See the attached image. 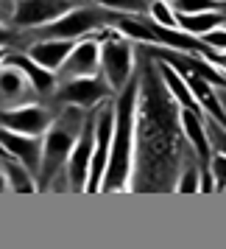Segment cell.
Masks as SVG:
<instances>
[{"label":"cell","instance_id":"obj_1","mask_svg":"<svg viewBox=\"0 0 226 249\" xmlns=\"http://www.w3.org/2000/svg\"><path fill=\"white\" fill-rule=\"evenodd\" d=\"M195 157L179 124V104L159 76L157 59L137 45V107L131 137V171L126 191L170 193L179 171Z\"/></svg>","mask_w":226,"mask_h":249},{"label":"cell","instance_id":"obj_2","mask_svg":"<svg viewBox=\"0 0 226 249\" xmlns=\"http://www.w3.org/2000/svg\"><path fill=\"white\" fill-rule=\"evenodd\" d=\"M134 107H137V68L134 76L126 81L112 95V143H109V160L101 177V191L114 193L129 185L131 171V137H134Z\"/></svg>","mask_w":226,"mask_h":249},{"label":"cell","instance_id":"obj_3","mask_svg":"<svg viewBox=\"0 0 226 249\" xmlns=\"http://www.w3.org/2000/svg\"><path fill=\"white\" fill-rule=\"evenodd\" d=\"M90 109H79V107H56L53 109V121L48 124V129L39 135V168L34 177L36 191H48L50 179L59 171H65V162L70 157V148L79 137L84 118Z\"/></svg>","mask_w":226,"mask_h":249},{"label":"cell","instance_id":"obj_4","mask_svg":"<svg viewBox=\"0 0 226 249\" xmlns=\"http://www.w3.org/2000/svg\"><path fill=\"white\" fill-rule=\"evenodd\" d=\"M137 42L120 36L114 28H106L98 39V76L106 81L112 95L134 76Z\"/></svg>","mask_w":226,"mask_h":249},{"label":"cell","instance_id":"obj_5","mask_svg":"<svg viewBox=\"0 0 226 249\" xmlns=\"http://www.w3.org/2000/svg\"><path fill=\"white\" fill-rule=\"evenodd\" d=\"M112 98V90L106 87L101 76H90V79H67L56 81V90L50 92L48 104L50 109L56 107H79V109H95L101 101Z\"/></svg>","mask_w":226,"mask_h":249},{"label":"cell","instance_id":"obj_6","mask_svg":"<svg viewBox=\"0 0 226 249\" xmlns=\"http://www.w3.org/2000/svg\"><path fill=\"white\" fill-rule=\"evenodd\" d=\"M73 6H79V3L76 0H12V12H9L6 25L14 34H20V31L39 28V25L56 20Z\"/></svg>","mask_w":226,"mask_h":249},{"label":"cell","instance_id":"obj_7","mask_svg":"<svg viewBox=\"0 0 226 249\" xmlns=\"http://www.w3.org/2000/svg\"><path fill=\"white\" fill-rule=\"evenodd\" d=\"M92 140H95V109L87 112L84 126H81L76 143L70 148V157L65 162V177H67V191L81 193L87 188V171H90V157H92Z\"/></svg>","mask_w":226,"mask_h":249},{"label":"cell","instance_id":"obj_8","mask_svg":"<svg viewBox=\"0 0 226 249\" xmlns=\"http://www.w3.org/2000/svg\"><path fill=\"white\" fill-rule=\"evenodd\" d=\"M106 31V28H103ZM103 31L90 36H81L73 42L70 53L65 56V62L59 65V70L53 73L56 81H67V79H90V76H98V39H101Z\"/></svg>","mask_w":226,"mask_h":249},{"label":"cell","instance_id":"obj_9","mask_svg":"<svg viewBox=\"0 0 226 249\" xmlns=\"http://www.w3.org/2000/svg\"><path fill=\"white\" fill-rule=\"evenodd\" d=\"M50 121H53V109L42 101L17 109H0V129L20 132V135H42Z\"/></svg>","mask_w":226,"mask_h":249},{"label":"cell","instance_id":"obj_10","mask_svg":"<svg viewBox=\"0 0 226 249\" xmlns=\"http://www.w3.org/2000/svg\"><path fill=\"white\" fill-rule=\"evenodd\" d=\"M34 87L28 84L20 70L14 65H0V109H17V107H28L36 104Z\"/></svg>","mask_w":226,"mask_h":249},{"label":"cell","instance_id":"obj_11","mask_svg":"<svg viewBox=\"0 0 226 249\" xmlns=\"http://www.w3.org/2000/svg\"><path fill=\"white\" fill-rule=\"evenodd\" d=\"M39 143H42L39 135H20V132L0 129V148L6 154H12L31 174V179L36 177V168H39Z\"/></svg>","mask_w":226,"mask_h":249},{"label":"cell","instance_id":"obj_12","mask_svg":"<svg viewBox=\"0 0 226 249\" xmlns=\"http://www.w3.org/2000/svg\"><path fill=\"white\" fill-rule=\"evenodd\" d=\"M3 65H14V68L20 70L25 79H28V84L34 87V92H36V98H39V101H48V98H50V92L56 90V76H53L50 70L39 68L34 59L28 56V53H23V51H6Z\"/></svg>","mask_w":226,"mask_h":249},{"label":"cell","instance_id":"obj_13","mask_svg":"<svg viewBox=\"0 0 226 249\" xmlns=\"http://www.w3.org/2000/svg\"><path fill=\"white\" fill-rule=\"evenodd\" d=\"M73 42H76V39H39V42L25 45L23 53H28V56L34 59L39 68L56 73L59 65H62V62H65V56L70 53Z\"/></svg>","mask_w":226,"mask_h":249},{"label":"cell","instance_id":"obj_14","mask_svg":"<svg viewBox=\"0 0 226 249\" xmlns=\"http://www.w3.org/2000/svg\"><path fill=\"white\" fill-rule=\"evenodd\" d=\"M31 193L36 191L31 174L12 157V154H0V193Z\"/></svg>","mask_w":226,"mask_h":249},{"label":"cell","instance_id":"obj_15","mask_svg":"<svg viewBox=\"0 0 226 249\" xmlns=\"http://www.w3.org/2000/svg\"><path fill=\"white\" fill-rule=\"evenodd\" d=\"M226 14L224 12H198V14H176V28L190 36H201L212 31L218 25H224Z\"/></svg>","mask_w":226,"mask_h":249},{"label":"cell","instance_id":"obj_16","mask_svg":"<svg viewBox=\"0 0 226 249\" xmlns=\"http://www.w3.org/2000/svg\"><path fill=\"white\" fill-rule=\"evenodd\" d=\"M173 14H198V12H226L224 0H170Z\"/></svg>","mask_w":226,"mask_h":249},{"label":"cell","instance_id":"obj_17","mask_svg":"<svg viewBox=\"0 0 226 249\" xmlns=\"http://www.w3.org/2000/svg\"><path fill=\"white\" fill-rule=\"evenodd\" d=\"M95 6H101L106 12H117V14H134V17H145L148 3L151 0H90Z\"/></svg>","mask_w":226,"mask_h":249},{"label":"cell","instance_id":"obj_18","mask_svg":"<svg viewBox=\"0 0 226 249\" xmlns=\"http://www.w3.org/2000/svg\"><path fill=\"white\" fill-rule=\"evenodd\" d=\"M176 191H179V193H195V191H198V157H193L190 162L179 171Z\"/></svg>","mask_w":226,"mask_h":249},{"label":"cell","instance_id":"obj_19","mask_svg":"<svg viewBox=\"0 0 226 249\" xmlns=\"http://www.w3.org/2000/svg\"><path fill=\"white\" fill-rule=\"evenodd\" d=\"M148 20H154L157 25H165V28H176V14L170 12V6L165 0H151L148 3V12H145Z\"/></svg>","mask_w":226,"mask_h":249},{"label":"cell","instance_id":"obj_20","mask_svg":"<svg viewBox=\"0 0 226 249\" xmlns=\"http://www.w3.org/2000/svg\"><path fill=\"white\" fill-rule=\"evenodd\" d=\"M210 174H212L215 191L224 193V185H226V157L224 154H212V160H210Z\"/></svg>","mask_w":226,"mask_h":249},{"label":"cell","instance_id":"obj_21","mask_svg":"<svg viewBox=\"0 0 226 249\" xmlns=\"http://www.w3.org/2000/svg\"><path fill=\"white\" fill-rule=\"evenodd\" d=\"M198 39H201V45L212 48L215 53H224V48H226V31H224V25H218V28H212V31L201 34Z\"/></svg>","mask_w":226,"mask_h":249},{"label":"cell","instance_id":"obj_22","mask_svg":"<svg viewBox=\"0 0 226 249\" xmlns=\"http://www.w3.org/2000/svg\"><path fill=\"white\" fill-rule=\"evenodd\" d=\"M12 39H14V31L9 28V25L0 23V48H9L12 45Z\"/></svg>","mask_w":226,"mask_h":249},{"label":"cell","instance_id":"obj_23","mask_svg":"<svg viewBox=\"0 0 226 249\" xmlns=\"http://www.w3.org/2000/svg\"><path fill=\"white\" fill-rule=\"evenodd\" d=\"M9 12H12V0H0V23L3 25L9 20Z\"/></svg>","mask_w":226,"mask_h":249},{"label":"cell","instance_id":"obj_24","mask_svg":"<svg viewBox=\"0 0 226 249\" xmlns=\"http://www.w3.org/2000/svg\"><path fill=\"white\" fill-rule=\"evenodd\" d=\"M6 51H9V48H0V65H3V59H6Z\"/></svg>","mask_w":226,"mask_h":249},{"label":"cell","instance_id":"obj_25","mask_svg":"<svg viewBox=\"0 0 226 249\" xmlns=\"http://www.w3.org/2000/svg\"><path fill=\"white\" fill-rule=\"evenodd\" d=\"M0 154H6V151H3V148H0Z\"/></svg>","mask_w":226,"mask_h":249},{"label":"cell","instance_id":"obj_26","mask_svg":"<svg viewBox=\"0 0 226 249\" xmlns=\"http://www.w3.org/2000/svg\"><path fill=\"white\" fill-rule=\"evenodd\" d=\"M165 3H170V0H165Z\"/></svg>","mask_w":226,"mask_h":249}]
</instances>
